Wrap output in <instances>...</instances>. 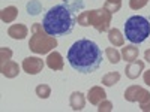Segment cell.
<instances>
[{"label": "cell", "instance_id": "obj_1", "mask_svg": "<svg viewBox=\"0 0 150 112\" xmlns=\"http://www.w3.org/2000/svg\"><path fill=\"white\" fill-rule=\"evenodd\" d=\"M68 61L74 70L80 73H92L99 69L102 63V51L90 39H78L68 51Z\"/></svg>", "mask_w": 150, "mask_h": 112}, {"label": "cell", "instance_id": "obj_2", "mask_svg": "<svg viewBox=\"0 0 150 112\" xmlns=\"http://www.w3.org/2000/svg\"><path fill=\"white\" fill-rule=\"evenodd\" d=\"M77 6H83V2H77L72 6L69 3L53 6L42 20V26L45 32L54 37L69 34L77 24V15H75V8Z\"/></svg>", "mask_w": 150, "mask_h": 112}, {"label": "cell", "instance_id": "obj_3", "mask_svg": "<svg viewBox=\"0 0 150 112\" xmlns=\"http://www.w3.org/2000/svg\"><path fill=\"white\" fill-rule=\"evenodd\" d=\"M30 41H29V48L35 54H50L53 49L57 46V39L54 36H50L42 24L35 22L30 29Z\"/></svg>", "mask_w": 150, "mask_h": 112}, {"label": "cell", "instance_id": "obj_4", "mask_svg": "<svg viewBox=\"0 0 150 112\" xmlns=\"http://www.w3.org/2000/svg\"><path fill=\"white\" fill-rule=\"evenodd\" d=\"M125 36L134 45L144 42L150 36V21L141 15H134L125 22Z\"/></svg>", "mask_w": 150, "mask_h": 112}, {"label": "cell", "instance_id": "obj_5", "mask_svg": "<svg viewBox=\"0 0 150 112\" xmlns=\"http://www.w3.org/2000/svg\"><path fill=\"white\" fill-rule=\"evenodd\" d=\"M111 18H112V14L105 8L89 10V26L95 27V30H98L99 33L110 30Z\"/></svg>", "mask_w": 150, "mask_h": 112}, {"label": "cell", "instance_id": "obj_6", "mask_svg": "<svg viewBox=\"0 0 150 112\" xmlns=\"http://www.w3.org/2000/svg\"><path fill=\"white\" fill-rule=\"evenodd\" d=\"M44 66V60L39 57H27L23 60V70L29 75H38L39 72H42Z\"/></svg>", "mask_w": 150, "mask_h": 112}, {"label": "cell", "instance_id": "obj_7", "mask_svg": "<svg viewBox=\"0 0 150 112\" xmlns=\"http://www.w3.org/2000/svg\"><path fill=\"white\" fill-rule=\"evenodd\" d=\"M141 72H144V61L137 58L132 63H128L126 69H125V73L129 79H137L141 75Z\"/></svg>", "mask_w": 150, "mask_h": 112}, {"label": "cell", "instance_id": "obj_8", "mask_svg": "<svg viewBox=\"0 0 150 112\" xmlns=\"http://www.w3.org/2000/svg\"><path fill=\"white\" fill-rule=\"evenodd\" d=\"M107 99V93L105 90L102 88V87H92V88L89 90V93H87V100H89L92 105H99L102 100H105Z\"/></svg>", "mask_w": 150, "mask_h": 112}, {"label": "cell", "instance_id": "obj_9", "mask_svg": "<svg viewBox=\"0 0 150 112\" xmlns=\"http://www.w3.org/2000/svg\"><path fill=\"white\" fill-rule=\"evenodd\" d=\"M8 34L12 37V39H17V41H21L24 39L27 34H29V29L24 26V24H12V26L8 29Z\"/></svg>", "mask_w": 150, "mask_h": 112}, {"label": "cell", "instance_id": "obj_10", "mask_svg": "<svg viewBox=\"0 0 150 112\" xmlns=\"http://www.w3.org/2000/svg\"><path fill=\"white\" fill-rule=\"evenodd\" d=\"M0 72H2L3 76L6 78H17L20 73V66L15 61H6L5 64H0Z\"/></svg>", "mask_w": 150, "mask_h": 112}, {"label": "cell", "instance_id": "obj_11", "mask_svg": "<svg viewBox=\"0 0 150 112\" xmlns=\"http://www.w3.org/2000/svg\"><path fill=\"white\" fill-rule=\"evenodd\" d=\"M63 58H62L60 52L57 51H53L50 52L48 57H47V66L51 69V70H62L63 69Z\"/></svg>", "mask_w": 150, "mask_h": 112}, {"label": "cell", "instance_id": "obj_12", "mask_svg": "<svg viewBox=\"0 0 150 112\" xmlns=\"http://www.w3.org/2000/svg\"><path fill=\"white\" fill-rule=\"evenodd\" d=\"M146 91V88H143V87L140 85H131L126 88V91H125V99H126L128 102H138L141 94Z\"/></svg>", "mask_w": 150, "mask_h": 112}, {"label": "cell", "instance_id": "obj_13", "mask_svg": "<svg viewBox=\"0 0 150 112\" xmlns=\"http://www.w3.org/2000/svg\"><path fill=\"white\" fill-rule=\"evenodd\" d=\"M69 105L74 111H83L86 106V97L81 91H74L69 97Z\"/></svg>", "mask_w": 150, "mask_h": 112}, {"label": "cell", "instance_id": "obj_14", "mask_svg": "<svg viewBox=\"0 0 150 112\" xmlns=\"http://www.w3.org/2000/svg\"><path fill=\"white\" fill-rule=\"evenodd\" d=\"M122 58L126 61V63H132V61H135L137 58H138L140 55V49L137 48L135 45H126L125 48H122Z\"/></svg>", "mask_w": 150, "mask_h": 112}, {"label": "cell", "instance_id": "obj_15", "mask_svg": "<svg viewBox=\"0 0 150 112\" xmlns=\"http://www.w3.org/2000/svg\"><path fill=\"white\" fill-rule=\"evenodd\" d=\"M17 17H18V9L15 6H8V8L2 9V12H0V18L6 24L14 22L17 20Z\"/></svg>", "mask_w": 150, "mask_h": 112}, {"label": "cell", "instance_id": "obj_16", "mask_svg": "<svg viewBox=\"0 0 150 112\" xmlns=\"http://www.w3.org/2000/svg\"><path fill=\"white\" fill-rule=\"evenodd\" d=\"M108 41L112 46H123L125 37L122 36V32L119 29H110L108 30Z\"/></svg>", "mask_w": 150, "mask_h": 112}, {"label": "cell", "instance_id": "obj_17", "mask_svg": "<svg viewBox=\"0 0 150 112\" xmlns=\"http://www.w3.org/2000/svg\"><path fill=\"white\" fill-rule=\"evenodd\" d=\"M119 81H120V73L119 72H110V73L105 75V76H102L101 82L105 87H112V85H116Z\"/></svg>", "mask_w": 150, "mask_h": 112}, {"label": "cell", "instance_id": "obj_18", "mask_svg": "<svg viewBox=\"0 0 150 112\" xmlns=\"http://www.w3.org/2000/svg\"><path fill=\"white\" fill-rule=\"evenodd\" d=\"M105 55H107V60L110 61V63H112V64H117L119 61H120V58H122V54L116 49V46L107 48L105 49Z\"/></svg>", "mask_w": 150, "mask_h": 112}, {"label": "cell", "instance_id": "obj_19", "mask_svg": "<svg viewBox=\"0 0 150 112\" xmlns=\"http://www.w3.org/2000/svg\"><path fill=\"white\" fill-rule=\"evenodd\" d=\"M36 96L39 99H48L50 96H51V87L47 85V84H41L36 87Z\"/></svg>", "mask_w": 150, "mask_h": 112}, {"label": "cell", "instance_id": "obj_20", "mask_svg": "<svg viewBox=\"0 0 150 112\" xmlns=\"http://www.w3.org/2000/svg\"><path fill=\"white\" fill-rule=\"evenodd\" d=\"M104 8L108 9L111 14H116V12H119L120 8H122V0H105Z\"/></svg>", "mask_w": 150, "mask_h": 112}, {"label": "cell", "instance_id": "obj_21", "mask_svg": "<svg viewBox=\"0 0 150 112\" xmlns=\"http://www.w3.org/2000/svg\"><path fill=\"white\" fill-rule=\"evenodd\" d=\"M41 9H42V5L39 0H30L27 3V12L30 15H38L41 12Z\"/></svg>", "mask_w": 150, "mask_h": 112}, {"label": "cell", "instance_id": "obj_22", "mask_svg": "<svg viewBox=\"0 0 150 112\" xmlns=\"http://www.w3.org/2000/svg\"><path fill=\"white\" fill-rule=\"evenodd\" d=\"M138 103H140V108H141V111H150V93L146 90L143 94H141V97H140V100H138Z\"/></svg>", "mask_w": 150, "mask_h": 112}, {"label": "cell", "instance_id": "obj_23", "mask_svg": "<svg viewBox=\"0 0 150 112\" xmlns=\"http://www.w3.org/2000/svg\"><path fill=\"white\" fill-rule=\"evenodd\" d=\"M12 57V49L8 46H2L0 48V64H5L6 61H9Z\"/></svg>", "mask_w": 150, "mask_h": 112}, {"label": "cell", "instance_id": "obj_24", "mask_svg": "<svg viewBox=\"0 0 150 112\" xmlns=\"http://www.w3.org/2000/svg\"><path fill=\"white\" fill-rule=\"evenodd\" d=\"M77 22L83 27H89V10H84L77 17Z\"/></svg>", "mask_w": 150, "mask_h": 112}, {"label": "cell", "instance_id": "obj_25", "mask_svg": "<svg viewBox=\"0 0 150 112\" xmlns=\"http://www.w3.org/2000/svg\"><path fill=\"white\" fill-rule=\"evenodd\" d=\"M149 3V0H129V8L134 10H138L141 8H144Z\"/></svg>", "mask_w": 150, "mask_h": 112}, {"label": "cell", "instance_id": "obj_26", "mask_svg": "<svg viewBox=\"0 0 150 112\" xmlns=\"http://www.w3.org/2000/svg\"><path fill=\"white\" fill-rule=\"evenodd\" d=\"M98 111L99 112H111L112 111V103L105 99V100H102L101 103L98 105Z\"/></svg>", "mask_w": 150, "mask_h": 112}, {"label": "cell", "instance_id": "obj_27", "mask_svg": "<svg viewBox=\"0 0 150 112\" xmlns=\"http://www.w3.org/2000/svg\"><path fill=\"white\" fill-rule=\"evenodd\" d=\"M143 79H144V84H147V85L150 87V70L144 72V75H143Z\"/></svg>", "mask_w": 150, "mask_h": 112}, {"label": "cell", "instance_id": "obj_28", "mask_svg": "<svg viewBox=\"0 0 150 112\" xmlns=\"http://www.w3.org/2000/svg\"><path fill=\"white\" fill-rule=\"evenodd\" d=\"M144 60L147 61V63H150V49H147V51L144 52Z\"/></svg>", "mask_w": 150, "mask_h": 112}]
</instances>
